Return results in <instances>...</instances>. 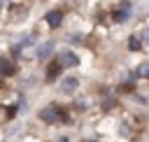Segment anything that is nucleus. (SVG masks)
<instances>
[{
  "label": "nucleus",
  "mask_w": 149,
  "mask_h": 142,
  "mask_svg": "<svg viewBox=\"0 0 149 142\" xmlns=\"http://www.w3.org/2000/svg\"><path fill=\"white\" fill-rule=\"evenodd\" d=\"M40 119L42 121H49V123H56V121H68V114H63V112H58V107H44L42 112H40Z\"/></svg>",
  "instance_id": "nucleus-1"
},
{
  "label": "nucleus",
  "mask_w": 149,
  "mask_h": 142,
  "mask_svg": "<svg viewBox=\"0 0 149 142\" xmlns=\"http://www.w3.org/2000/svg\"><path fill=\"white\" fill-rule=\"evenodd\" d=\"M58 63H61L63 68H72V65L79 63V58H77L72 51H63V54H58Z\"/></svg>",
  "instance_id": "nucleus-2"
},
{
  "label": "nucleus",
  "mask_w": 149,
  "mask_h": 142,
  "mask_svg": "<svg viewBox=\"0 0 149 142\" xmlns=\"http://www.w3.org/2000/svg\"><path fill=\"white\" fill-rule=\"evenodd\" d=\"M16 72V65L9 61V58H0V74H5V77H12Z\"/></svg>",
  "instance_id": "nucleus-3"
},
{
  "label": "nucleus",
  "mask_w": 149,
  "mask_h": 142,
  "mask_svg": "<svg viewBox=\"0 0 149 142\" xmlns=\"http://www.w3.org/2000/svg\"><path fill=\"white\" fill-rule=\"evenodd\" d=\"M61 21H63V14H61L58 9H51V12L47 14V23H49L51 28H58V26H61Z\"/></svg>",
  "instance_id": "nucleus-4"
},
{
  "label": "nucleus",
  "mask_w": 149,
  "mask_h": 142,
  "mask_svg": "<svg viewBox=\"0 0 149 142\" xmlns=\"http://www.w3.org/2000/svg\"><path fill=\"white\" fill-rule=\"evenodd\" d=\"M77 86H79V79H77V77H65V79H63V91H65V93H74Z\"/></svg>",
  "instance_id": "nucleus-5"
},
{
  "label": "nucleus",
  "mask_w": 149,
  "mask_h": 142,
  "mask_svg": "<svg viewBox=\"0 0 149 142\" xmlns=\"http://www.w3.org/2000/svg\"><path fill=\"white\" fill-rule=\"evenodd\" d=\"M61 68H63V65H61L58 61H56V63H51V65L47 68V81H54V79L58 77V72H61Z\"/></svg>",
  "instance_id": "nucleus-6"
},
{
  "label": "nucleus",
  "mask_w": 149,
  "mask_h": 142,
  "mask_svg": "<svg viewBox=\"0 0 149 142\" xmlns=\"http://www.w3.org/2000/svg\"><path fill=\"white\" fill-rule=\"evenodd\" d=\"M114 19H116V21H121V23H123V21H128V19H130V5H128V2H123V9H119V12L114 14Z\"/></svg>",
  "instance_id": "nucleus-7"
},
{
  "label": "nucleus",
  "mask_w": 149,
  "mask_h": 142,
  "mask_svg": "<svg viewBox=\"0 0 149 142\" xmlns=\"http://www.w3.org/2000/svg\"><path fill=\"white\" fill-rule=\"evenodd\" d=\"M51 51H54V42H47V44H42L37 49V56L40 58H47V56H51Z\"/></svg>",
  "instance_id": "nucleus-8"
},
{
  "label": "nucleus",
  "mask_w": 149,
  "mask_h": 142,
  "mask_svg": "<svg viewBox=\"0 0 149 142\" xmlns=\"http://www.w3.org/2000/svg\"><path fill=\"white\" fill-rule=\"evenodd\" d=\"M128 47H130L133 51H137V49L142 47V37H137V35H133V37L128 40Z\"/></svg>",
  "instance_id": "nucleus-9"
},
{
  "label": "nucleus",
  "mask_w": 149,
  "mask_h": 142,
  "mask_svg": "<svg viewBox=\"0 0 149 142\" xmlns=\"http://www.w3.org/2000/svg\"><path fill=\"white\" fill-rule=\"evenodd\" d=\"M137 74H144V77H149V63H142V65L137 68Z\"/></svg>",
  "instance_id": "nucleus-10"
},
{
  "label": "nucleus",
  "mask_w": 149,
  "mask_h": 142,
  "mask_svg": "<svg viewBox=\"0 0 149 142\" xmlns=\"http://www.w3.org/2000/svg\"><path fill=\"white\" fill-rule=\"evenodd\" d=\"M7 116H9V119H14V116H16V105L7 107Z\"/></svg>",
  "instance_id": "nucleus-11"
},
{
  "label": "nucleus",
  "mask_w": 149,
  "mask_h": 142,
  "mask_svg": "<svg viewBox=\"0 0 149 142\" xmlns=\"http://www.w3.org/2000/svg\"><path fill=\"white\" fill-rule=\"evenodd\" d=\"M142 42H149V28H147V30L142 33Z\"/></svg>",
  "instance_id": "nucleus-12"
},
{
  "label": "nucleus",
  "mask_w": 149,
  "mask_h": 142,
  "mask_svg": "<svg viewBox=\"0 0 149 142\" xmlns=\"http://www.w3.org/2000/svg\"><path fill=\"white\" fill-rule=\"evenodd\" d=\"M84 142H95V140H84Z\"/></svg>",
  "instance_id": "nucleus-13"
}]
</instances>
